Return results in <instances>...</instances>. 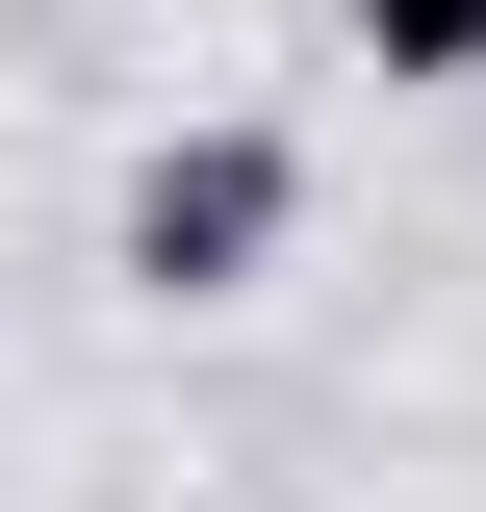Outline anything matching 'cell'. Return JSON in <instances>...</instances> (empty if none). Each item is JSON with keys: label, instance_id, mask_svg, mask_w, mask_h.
<instances>
[{"label": "cell", "instance_id": "cell-1", "mask_svg": "<svg viewBox=\"0 0 486 512\" xmlns=\"http://www.w3.org/2000/svg\"><path fill=\"white\" fill-rule=\"evenodd\" d=\"M282 128H180V154H154V180H128V282H154V308H231L256 256H282Z\"/></svg>", "mask_w": 486, "mask_h": 512}, {"label": "cell", "instance_id": "cell-2", "mask_svg": "<svg viewBox=\"0 0 486 512\" xmlns=\"http://www.w3.org/2000/svg\"><path fill=\"white\" fill-rule=\"evenodd\" d=\"M359 77H486V0H359Z\"/></svg>", "mask_w": 486, "mask_h": 512}]
</instances>
